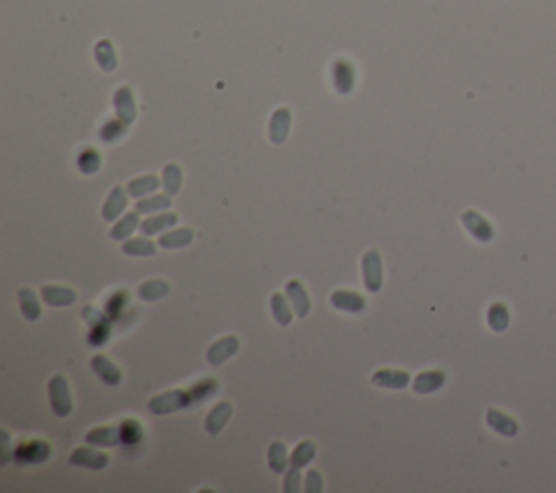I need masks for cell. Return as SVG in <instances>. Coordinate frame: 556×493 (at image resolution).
Returning <instances> with one entry per match:
<instances>
[{
	"label": "cell",
	"instance_id": "40",
	"mask_svg": "<svg viewBox=\"0 0 556 493\" xmlns=\"http://www.w3.org/2000/svg\"><path fill=\"white\" fill-rule=\"evenodd\" d=\"M126 122L124 120H111V122H107L104 124L102 128H100V139L102 142H107V144H113V142H118V139H122L124 137V133H126Z\"/></svg>",
	"mask_w": 556,
	"mask_h": 493
},
{
	"label": "cell",
	"instance_id": "37",
	"mask_svg": "<svg viewBox=\"0 0 556 493\" xmlns=\"http://www.w3.org/2000/svg\"><path fill=\"white\" fill-rule=\"evenodd\" d=\"M100 165H102V159H100L98 150H94V148H85L77 157V167H79L81 174L91 176V174H96L100 170Z\"/></svg>",
	"mask_w": 556,
	"mask_h": 493
},
{
	"label": "cell",
	"instance_id": "4",
	"mask_svg": "<svg viewBox=\"0 0 556 493\" xmlns=\"http://www.w3.org/2000/svg\"><path fill=\"white\" fill-rule=\"evenodd\" d=\"M48 398H50V406L57 417H67L72 413V406H74L72 392H70L67 380L61 374H57L48 380Z\"/></svg>",
	"mask_w": 556,
	"mask_h": 493
},
{
	"label": "cell",
	"instance_id": "6",
	"mask_svg": "<svg viewBox=\"0 0 556 493\" xmlns=\"http://www.w3.org/2000/svg\"><path fill=\"white\" fill-rule=\"evenodd\" d=\"M70 463L74 467H83V470H104L109 465V454L100 452V450H91V448H77L72 454H70Z\"/></svg>",
	"mask_w": 556,
	"mask_h": 493
},
{
	"label": "cell",
	"instance_id": "35",
	"mask_svg": "<svg viewBox=\"0 0 556 493\" xmlns=\"http://www.w3.org/2000/svg\"><path fill=\"white\" fill-rule=\"evenodd\" d=\"M122 250H124V255L126 257H152L155 253H157V245L150 241V239H128V241H124V245H122Z\"/></svg>",
	"mask_w": 556,
	"mask_h": 493
},
{
	"label": "cell",
	"instance_id": "25",
	"mask_svg": "<svg viewBox=\"0 0 556 493\" xmlns=\"http://www.w3.org/2000/svg\"><path fill=\"white\" fill-rule=\"evenodd\" d=\"M194 241V231L191 228H174L169 233H163L159 239V245L165 250H179L185 248Z\"/></svg>",
	"mask_w": 556,
	"mask_h": 493
},
{
	"label": "cell",
	"instance_id": "14",
	"mask_svg": "<svg viewBox=\"0 0 556 493\" xmlns=\"http://www.w3.org/2000/svg\"><path fill=\"white\" fill-rule=\"evenodd\" d=\"M461 222H463L465 231H467L474 239H478V241H489V239L494 237L491 224L486 222L480 214H476V211H465V214L461 216Z\"/></svg>",
	"mask_w": 556,
	"mask_h": 493
},
{
	"label": "cell",
	"instance_id": "2",
	"mask_svg": "<svg viewBox=\"0 0 556 493\" xmlns=\"http://www.w3.org/2000/svg\"><path fill=\"white\" fill-rule=\"evenodd\" d=\"M191 392L189 389H172L165 394H159L148 400V411L152 415H169L174 411L191 409Z\"/></svg>",
	"mask_w": 556,
	"mask_h": 493
},
{
	"label": "cell",
	"instance_id": "8",
	"mask_svg": "<svg viewBox=\"0 0 556 493\" xmlns=\"http://www.w3.org/2000/svg\"><path fill=\"white\" fill-rule=\"evenodd\" d=\"M89 365H91V372H94L104 384L118 387V384L122 382V372H120V367H118L111 359L104 357V355H94Z\"/></svg>",
	"mask_w": 556,
	"mask_h": 493
},
{
	"label": "cell",
	"instance_id": "28",
	"mask_svg": "<svg viewBox=\"0 0 556 493\" xmlns=\"http://www.w3.org/2000/svg\"><path fill=\"white\" fill-rule=\"evenodd\" d=\"M486 424H489L498 435H506V437L517 435V424L502 411H496V409L486 411Z\"/></svg>",
	"mask_w": 556,
	"mask_h": 493
},
{
	"label": "cell",
	"instance_id": "15",
	"mask_svg": "<svg viewBox=\"0 0 556 493\" xmlns=\"http://www.w3.org/2000/svg\"><path fill=\"white\" fill-rule=\"evenodd\" d=\"M230 415H233V404L230 402H218L204 417V431L208 435H220L222 428L228 424Z\"/></svg>",
	"mask_w": 556,
	"mask_h": 493
},
{
	"label": "cell",
	"instance_id": "31",
	"mask_svg": "<svg viewBox=\"0 0 556 493\" xmlns=\"http://www.w3.org/2000/svg\"><path fill=\"white\" fill-rule=\"evenodd\" d=\"M316 454H318V448H316V443L313 441H300L296 448H294V452H291V467H296V470H302V467H306L313 459H316Z\"/></svg>",
	"mask_w": 556,
	"mask_h": 493
},
{
	"label": "cell",
	"instance_id": "20",
	"mask_svg": "<svg viewBox=\"0 0 556 493\" xmlns=\"http://www.w3.org/2000/svg\"><path fill=\"white\" fill-rule=\"evenodd\" d=\"M269 309H272V315H274V320L278 322V326H289L291 320H294V306L291 302L287 300V296L283 294H272L269 298Z\"/></svg>",
	"mask_w": 556,
	"mask_h": 493
},
{
	"label": "cell",
	"instance_id": "17",
	"mask_svg": "<svg viewBox=\"0 0 556 493\" xmlns=\"http://www.w3.org/2000/svg\"><path fill=\"white\" fill-rule=\"evenodd\" d=\"M126 194L128 192H124L120 185H116L111 192H109V196H107V200H104V204H102V218H104V222H116L120 216H122V211L126 209Z\"/></svg>",
	"mask_w": 556,
	"mask_h": 493
},
{
	"label": "cell",
	"instance_id": "33",
	"mask_svg": "<svg viewBox=\"0 0 556 493\" xmlns=\"http://www.w3.org/2000/svg\"><path fill=\"white\" fill-rule=\"evenodd\" d=\"M139 224H142V222H139V214H137V211H133V214L122 216V220H118V222L113 224V228H111L109 235H111V239H116V241L128 239Z\"/></svg>",
	"mask_w": 556,
	"mask_h": 493
},
{
	"label": "cell",
	"instance_id": "38",
	"mask_svg": "<svg viewBox=\"0 0 556 493\" xmlns=\"http://www.w3.org/2000/svg\"><path fill=\"white\" fill-rule=\"evenodd\" d=\"M486 322H489L491 331L502 333V331L508 326V311H506V306L500 304V302L491 304V306H489V313H486Z\"/></svg>",
	"mask_w": 556,
	"mask_h": 493
},
{
	"label": "cell",
	"instance_id": "5",
	"mask_svg": "<svg viewBox=\"0 0 556 493\" xmlns=\"http://www.w3.org/2000/svg\"><path fill=\"white\" fill-rule=\"evenodd\" d=\"M361 270H363V285L367 292L376 294L382 287V261L376 250H367L361 259Z\"/></svg>",
	"mask_w": 556,
	"mask_h": 493
},
{
	"label": "cell",
	"instance_id": "18",
	"mask_svg": "<svg viewBox=\"0 0 556 493\" xmlns=\"http://www.w3.org/2000/svg\"><path fill=\"white\" fill-rule=\"evenodd\" d=\"M267 465L274 474H285L291 467V454L283 441H272L267 448Z\"/></svg>",
	"mask_w": 556,
	"mask_h": 493
},
{
	"label": "cell",
	"instance_id": "11",
	"mask_svg": "<svg viewBox=\"0 0 556 493\" xmlns=\"http://www.w3.org/2000/svg\"><path fill=\"white\" fill-rule=\"evenodd\" d=\"M333 85L339 94H350L355 89V67L350 61L337 59L333 63Z\"/></svg>",
	"mask_w": 556,
	"mask_h": 493
},
{
	"label": "cell",
	"instance_id": "19",
	"mask_svg": "<svg viewBox=\"0 0 556 493\" xmlns=\"http://www.w3.org/2000/svg\"><path fill=\"white\" fill-rule=\"evenodd\" d=\"M42 300L48 304V306H70V304H74L77 300V294L74 289H70V287H61V285H46L42 287Z\"/></svg>",
	"mask_w": 556,
	"mask_h": 493
},
{
	"label": "cell",
	"instance_id": "21",
	"mask_svg": "<svg viewBox=\"0 0 556 493\" xmlns=\"http://www.w3.org/2000/svg\"><path fill=\"white\" fill-rule=\"evenodd\" d=\"M113 104H116V111H118V118L124 120L126 124H130L137 116V109H135V100H133V92L130 87H120L113 96Z\"/></svg>",
	"mask_w": 556,
	"mask_h": 493
},
{
	"label": "cell",
	"instance_id": "43",
	"mask_svg": "<svg viewBox=\"0 0 556 493\" xmlns=\"http://www.w3.org/2000/svg\"><path fill=\"white\" fill-rule=\"evenodd\" d=\"M13 452H16V450L11 448V437H9L7 431H3V465L9 463V459H11Z\"/></svg>",
	"mask_w": 556,
	"mask_h": 493
},
{
	"label": "cell",
	"instance_id": "23",
	"mask_svg": "<svg viewBox=\"0 0 556 493\" xmlns=\"http://www.w3.org/2000/svg\"><path fill=\"white\" fill-rule=\"evenodd\" d=\"M189 392H191V404L200 406L220 392V382L216 378H202L189 387Z\"/></svg>",
	"mask_w": 556,
	"mask_h": 493
},
{
	"label": "cell",
	"instance_id": "1",
	"mask_svg": "<svg viewBox=\"0 0 556 493\" xmlns=\"http://www.w3.org/2000/svg\"><path fill=\"white\" fill-rule=\"evenodd\" d=\"M83 320L89 324L87 331V343L91 348H100L111 339L113 333V320L109 318L107 313L96 309V306H85L83 309Z\"/></svg>",
	"mask_w": 556,
	"mask_h": 493
},
{
	"label": "cell",
	"instance_id": "3",
	"mask_svg": "<svg viewBox=\"0 0 556 493\" xmlns=\"http://www.w3.org/2000/svg\"><path fill=\"white\" fill-rule=\"evenodd\" d=\"M50 443L44 439H26L16 445L13 459L18 465H42L50 459Z\"/></svg>",
	"mask_w": 556,
	"mask_h": 493
},
{
	"label": "cell",
	"instance_id": "39",
	"mask_svg": "<svg viewBox=\"0 0 556 493\" xmlns=\"http://www.w3.org/2000/svg\"><path fill=\"white\" fill-rule=\"evenodd\" d=\"M169 204H172L169 194H165V196H150V198H139V202H137V214H155V211L169 209Z\"/></svg>",
	"mask_w": 556,
	"mask_h": 493
},
{
	"label": "cell",
	"instance_id": "34",
	"mask_svg": "<svg viewBox=\"0 0 556 493\" xmlns=\"http://www.w3.org/2000/svg\"><path fill=\"white\" fill-rule=\"evenodd\" d=\"M96 61H98V65L104 70V72H113L116 70V65H118V57H116V50H113V46H111V42L109 40H100L98 44H96Z\"/></svg>",
	"mask_w": 556,
	"mask_h": 493
},
{
	"label": "cell",
	"instance_id": "24",
	"mask_svg": "<svg viewBox=\"0 0 556 493\" xmlns=\"http://www.w3.org/2000/svg\"><path fill=\"white\" fill-rule=\"evenodd\" d=\"M167 294H169V285L165 283L163 278L146 280V283H142V285H139V289H137L139 300H144V302H157V300H163Z\"/></svg>",
	"mask_w": 556,
	"mask_h": 493
},
{
	"label": "cell",
	"instance_id": "22",
	"mask_svg": "<svg viewBox=\"0 0 556 493\" xmlns=\"http://www.w3.org/2000/svg\"><path fill=\"white\" fill-rule=\"evenodd\" d=\"M85 441L91 443V445H104V448L120 445V428H118V426H98V428H91V431L85 435Z\"/></svg>",
	"mask_w": 556,
	"mask_h": 493
},
{
	"label": "cell",
	"instance_id": "7",
	"mask_svg": "<svg viewBox=\"0 0 556 493\" xmlns=\"http://www.w3.org/2000/svg\"><path fill=\"white\" fill-rule=\"evenodd\" d=\"M239 350V339L235 335H228V337H222L218 339L211 348L206 350V361L211 363L213 367H220L224 361L233 359Z\"/></svg>",
	"mask_w": 556,
	"mask_h": 493
},
{
	"label": "cell",
	"instance_id": "30",
	"mask_svg": "<svg viewBox=\"0 0 556 493\" xmlns=\"http://www.w3.org/2000/svg\"><path fill=\"white\" fill-rule=\"evenodd\" d=\"M159 187V179L152 174H146V176H139V179H133L128 185H126V192L128 196L133 198H146L148 194H152L155 189Z\"/></svg>",
	"mask_w": 556,
	"mask_h": 493
},
{
	"label": "cell",
	"instance_id": "16",
	"mask_svg": "<svg viewBox=\"0 0 556 493\" xmlns=\"http://www.w3.org/2000/svg\"><path fill=\"white\" fill-rule=\"evenodd\" d=\"M291 126V111L289 109H276L269 118V142L272 144H283Z\"/></svg>",
	"mask_w": 556,
	"mask_h": 493
},
{
	"label": "cell",
	"instance_id": "29",
	"mask_svg": "<svg viewBox=\"0 0 556 493\" xmlns=\"http://www.w3.org/2000/svg\"><path fill=\"white\" fill-rule=\"evenodd\" d=\"M177 222H179V216H177V214H159V216H152V218L144 220L142 224H139V228H142V233L148 237V235L163 233L165 228L174 226Z\"/></svg>",
	"mask_w": 556,
	"mask_h": 493
},
{
	"label": "cell",
	"instance_id": "12",
	"mask_svg": "<svg viewBox=\"0 0 556 493\" xmlns=\"http://www.w3.org/2000/svg\"><path fill=\"white\" fill-rule=\"evenodd\" d=\"M443 384H445V374L441 370H426L413 378V392L420 396H426V394L439 392Z\"/></svg>",
	"mask_w": 556,
	"mask_h": 493
},
{
	"label": "cell",
	"instance_id": "32",
	"mask_svg": "<svg viewBox=\"0 0 556 493\" xmlns=\"http://www.w3.org/2000/svg\"><path fill=\"white\" fill-rule=\"evenodd\" d=\"M126 309H128V292L126 289H118L107 300H104V313H107L113 322L122 318V313Z\"/></svg>",
	"mask_w": 556,
	"mask_h": 493
},
{
	"label": "cell",
	"instance_id": "10",
	"mask_svg": "<svg viewBox=\"0 0 556 493\" xmlns=\"http://www.w3.org/2000/svg\"><path fill=\"white\" fill-rule=\"evenodd\" d=\"M330 304L337 311H343V313H363L367 309L365 298L357 292H350V289H337L330 296Z\"/></svg>",
	"mask_w": 556,
	"mask_h": 493
},
{
	"label": "cell",
	"instance_id": "36",
	"mask_svg": "<svg viewBox=\"0 0 556 493\" xmlns=\"http://www.w3.org/2000/svg\"><path fill=\"white\" fill-rule=\"evenodd\" d=\"M181 185H183V172L177 163H167L163 167V187H165V194L169 196H177L181 192Z\"/></svg>",
	"mask_w": 556,
	"mask_h": 493
},
{
	"label": "cell",
	"instance_id": "13",
	"mask_svg": "<svg viewBox=\"0 0 556 493\" xmlns=\"http://www.w3.org/2000/svg\"><path fill=\"white\" fill-rule=\"evenodd\" d=\"M372 382L376 387H382V389H404L408 382H413V378L408 372L400 370H378L372 374Z\"/></svg>",
	"mask_w": 556,
	"mask_h": 493
},
{
	"label": "cell",
	"instance_id": "41",
	"mask_svg": "<svg viewBox=\"0 0 556 493\" xmlns=\"http://www.w3.org/2000/svg\"><path fill=\"white\" fill-rule=\"evenodd\" d=\"M304 489L308 491V493H322L324 491V480H322V474L320 472H316V470H308L306 472V478H304Z\"/></svg>",
	"mask_w": 556,
	"mask_h": 493
},
{
	"label": "cell",
	"instance_id": "9",
	"mask_svg": "<svg viewBox=\"0 0 556 493\" xmlns=\"http://www.w3.org/2000/svg\"><path fill=\"white\" fill-rule=\"evenodd\" d=\"M285 296H287V300L294 306L296 318H306L308 311H311V298H308V294H306V289H304V285L300 283V280H296V278L287 280Z\"/></svg>",
	"mask_w": 556,
	"mask_h": 493
},
{
	"label": "cell",
	"instance_id": "42",
	"mask_svg": "<svg viewBox=\"0 0 556 493\" xmlns=\"http://www.w3.org/2000/svg\"><path fill=\"white\" fill-rule=\"evenodd\" d=\"M298 489H300V470L289 467V474H287V478H285L283 491H285V493H296Z\"/></svg>",
	"mask_w": 556,
	"mask_h": 493
},
{
	"label": "cell",
	"instance_id": "27",
	"mask_svg": "<svg viewBox=\"0 0 556 493\" xmlns=\"http://www.w3.org/2000/svg\"><path fill=\"white\" fill-rule=\"evenodd\" d=\"M118 428H120V443L126 445V448L137 445L139 441L144 439V428H142V424H139V421L133 419V417L122 419L120 424H118Z\"/></svg>",
	"mask_w": 556,
	"mask_h": 493
},
{
	"label": "cell",
	"instance_id": "26",
	"mask_svg": "<svg viewBox=\"0 0 556 493\" xmlns=\"http://www.w3.org/2000/svg\"><path fill=\"white\" fill-rule=\"evenodd\" d=\"M18 300H20V309H22V315L28 320V322H35L42 318V306H40V298L35 296L33 289L24 287L18 292Z\"/></svg>",
	"mask_w": 556,
	"mask_h": 493
}]
</instances>
